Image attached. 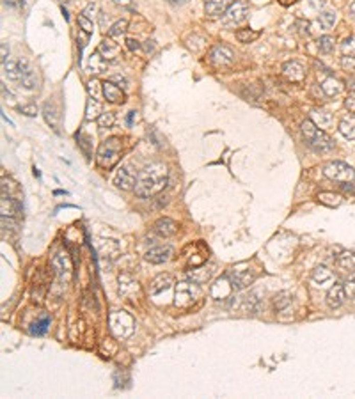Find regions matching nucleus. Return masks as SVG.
<instances>
[{
    "mask_svg": "<svg viewBox=\"0 0 355 399\" xmlns=\"http://www.w3.org/2000/svg\"><path fill=\"white\" fill-rule=\"evenodd\" d=\"M77 140H78V145L82 147V151L91 158V139L85 137L84 133H77Z\"/></svg>",
    "mask_w": 355,
    "mask_h": 399,
    "instance_id": "46",
    "label": "nucleus"
},
{
    "mask_svg": "<svg viewBox=\"0 0 355 399\" xmlns=\"http://www.w3.org/2000/svg\"><path fill=\"white\" fill-rule=\"evenodd\" d=\"M213 270L211 268H206V266H201V268H192V270L186 271V277L190 279L192 282H196V284H204V282L208 281V279L211 277Z\"/></svg>",
    "mask_w": 355,
    "mask_h": 399,
    "instance_id": "22",
    "label": "nucleus"
},
{
    "mask_svg": "<svg viewBox=\"0 0 355 399\" xmlns=\"http://www.w3.org/2000/svg\"><path fill=\"white\" fill-rule=\"evenodd\" d=\"M279 2H281L282 6H290V4H295L297 0H279Z\"/></svg>",
    "mask_w": 355,
    "mask_h": 399,
    "instance_id": "58",
    "label": "nucleus"
},
{
    "mask_svg": "<svg viewBox=\"0 0 355 399\" xmlns=\"http://www.w3.org/2000/svg\"><path fill=\"white\" fill-rule=\"evenodd\" d=\"M62 16H64L66 20H69V16H68V11H66V7H62Z\"/></svg>",
    "mask_w": 355,
    "mask_h": 399,
    "instance_id": "59",
    "label": "nucleus"
},
{
    "mask_svg": "<svg viewBox=\"0 0 355 399\" xmlns=\"http://www.w3.org/2000/svg\"><path fill=\"white\" fill-rule=\"evenodd\" d=\"M313 122L320 128H330L334 122V115L327 110H315L313 112Z\"/></svg>",
    "mask_w": 355,
    "mask_h": 399,
    "instance_id": "27",
    "label": "nucleus"
},
{
    "mask_svg": "<svg viewBox=\"0 0 355 399\" xmlns=\"http://www.w3.org/2000/svg\"><path fill=\"white\" fill-rule=\"evenodd\" d=\"M48 328H50V318H43L41 321H36L34 325H32L31 332L34 335H43L48 332Z\"/></svg>",
    "mask_w": 355,
    "mask_h": 399,
    "instance_id": "42",
    "label": "nucleus"
},
{
    "mask_svg": "<svg viewBox=\"0 0 355 399\" xmlns=\"http://www.w3.org/2000/svg\"><path fill=\"white\" fill-rule=\"evenodd\" d=\"M18 110H20L23 115H27V117H36V115H37V107L34 105V103H29V105H20V107H18Z\"/></svg>",
    "mask_w": 355,
    "mask_h": 399,
    "instance_id": "47",
    "label": "nucleus"
},
{
    "mask_svg": "<svg viewBox=\"0 0 355 399\" xmlns=\"http://www.w3.org/2000/svg\"><path fill=\"white\" fill-rule=\"evenodd\" d=\"M345 107L348 109V112H355V91L350 92L345 99Z\"/></svg>",
    "mask_w": 355,
    "mask_h": 399,
    "instance_id": "51",
    "label": "nucleus"
},
{
    "mask_svg": "<svg viewBox=\"0 0 355 399\" xmlns=\"http://www.w3.org/2000/svg\"><path fill=\"white\" fill-rule=\"evenodd\" d=\"M350 16H352L353 20H355V0H353L352 4H350Z\"/></svg>",
    "mask_w": 355,
    "mask_h": 399,
    "instance_id": "57",
    "label": "nucleus"
},
{
    "mask_svg": "<svg viewBox=\"0 0 355 399\" xmlns=\"http://www.w3.org/2000/svg\"><path fill=\"white\" fill-rule=\"evenodd\" d=\"M325 178L338 183H353L355 181V170L345 162H330L323 167Z\"/></svg>",
    "mask_w": 355,
    "mask_h": 399,
    "instance_id": "5",
    "label": "nucleus"
},
{
    "mask_svg": "<svg viewBox=\"0 0 355 399\" xmlns=\"http://www.w3.org/2000/svg\"><path fill=\"white\" fill-rule=\"evenodd\" d=\"M343 286H345L346 298H348V300H353L355 298V270L348 275V279H346Z\"/></svg>",
    "mask_w": 355,
    "mask_h": 399,
    "instance_id": "43",
    "label": "nucleus"
},
{
    "mask_svg": "<svg viewBox=\"0 0 355 399\" xmlns=\"http://www.w3.org/2000/svg\"><path fill=\"white\" fill-rule=\"evenodd\" d=\"M321 91H323L325 94L328 96V98H334V96H338L339 92L343 91V84L338 80V78L328 77V78H325V80L321 82Z\"/></svg>",
    "mask_w": 355,
    "mask_h": 399,
    "instance_id": "23",
    "label": "nucleus"
},
{
    "mask_svg": "<svg viewBox=\"0 0 355 399\" xmlns=\"http://www.w3.org/2000/svg\"><path fill=\"white\" fill-rule=\"evenodd\" d=\"M173 284H174V277H173V275L160 273V275H156V277L151 281V284H149V293H151V294H158V293H162V291H167Z\"/></svg>",
    "mask_w": 355,
    "mask_h": 399,
    "instance_id": "19",
    "label": "nucleus"
},
{
    "mask_svg": "<svg viewBox=\"0 0 355 399\" xmlns=\"http://www.w3.org/2000/svg\"><path fill=\"white\" fill-rule=\"evenodd\" d=\"M20 84L23 85L25 89H29V91H32V89H36V84H37V80H36V74H34V71H32V69H29L27 73H23V74H21V80H20Z\"/></svg>",
    "mask_w": 355,
    "mask_h": 399,
    "instance_id": "40",
    "label": "nucleus"
},
{
    "mask_svg": "<svg viewBox=\"0 0 355 399\" xmlns=\"http://www.w3.org/2000/svg\"><path fill=\"white\" fill-rule=\"evenodd\" d=\"M318 20L323 29H330V27H334L336 20H338V13H336V11H321Z\"/></svg>",
    "mask_w": 355,
    "mask_h": 399,
    "instance_id": "34",
    "label": "nucleus"
},
{
    "mask_svg": "<svg viewBox=\"0 0 355 399\" xmlns=\"http://www.w3.org/2000/svg\"><path fill=\"white\" fill-rule=\"evenodd\" d=\"M59 2H61V4H64V2H66V0H59Z\"/></svg>",
    "mask_w": 355,
    "mask_h": 399,
    "instance_id": "61",
    "label": "nucleus"
},
{
    "mask_svg": "<svg viewBox=\"0 0 355 399\" xmlns=\"http://www.w3.org/2000/svg\"><path fill=\"white\" fill-rule=\"evenodd\" d=\"M325 300H327V305L330 309H339L343 304H345V300H346L345 286H343V284H334L330 289L327 291V296H325Z\"/></svg>",
    "mask_w": 355,
    "mask_h": 399,
    "instance_id": "14",
    "label": "nucleus"
},
{
    "mask_svg": "<svg viewBox=\"0 0 355 399\" xmlns=\"http://www.w3.org/2000/svg\"><path fill=\"white\" fill-rule=\"evenodd\" d=\"M77 21H78V27H80V31L87 32L89 36L92 34V31H94V25H92V20H89V18H85L84 14H80Z\"/></svg>",
    "mask_w": 355,
    "mask_h": 399,
    "instance_id": "45",
    "label": "nucleus"
},
{
    "mask_svg": "<svg viewBox=\"0 0 355 399\" xmlns=\"http://www.w3.org/2000/svg\"><path fill=\"white\" fill-rule=\"evenodd\" d=\"M227 279L231 281V284H233L234 289H244L254 281V275H252V271H249V270L233 268V270L227 273Z\"/></svg>",
    "mask_w": 355,
    "mask_h": 399,
    "instance_id": "12",
    "label": "nucleus"
},
{
    "mask_svg": "<svg viewBox=\"0 0 355 399\" xmlns=\"http://www.w3.org/2000/svg\"><path fill=\"white\" fill-rule=\"evenodd\" d=\"M249 14V2L247 0H234L227 11L224 13V23L226 25H238L247 18Z\"/></svg>",
    "mask_w": 355,
    "mask_h": 399,
    "instance_id": "7",
    "label": "nucleus"
},
{
    "mask_svg": "<svg viewBox=\"0 0 355 399\" xmlns=\"http://www.w3.org/2000/svg\"><path fill=\"white\" fill-rule=\"evenodd\" d=\"M199 293H201L199 284H196V282H192V281L179 282L176 288V300H174V305H178V307H190V305L197 300Z\"/></svg>",
    "mask_w": 355,
    "mask_h": 399,
    "instance_id": "6",
    "label": "nucleus"
},
{
    "mask_svg": "<svg viewBox=\"0 0 355 399\" xmlns=\"http://www.w3.org/2000/svg\"><path fill=\"white\" fill-rule=\"evenodd\" d=\"M96 121H98L100 128H112L115 122V115L112 114V112H102V115H100Z\"/></svg>",
    "mask_w": 355,
    "mask_h": 399,
    "instance_id": "41",
    "label": "nucleus"
},
{
    "mask_svg": "<svg viewBox=\"0 0 355 399\" xmlns=\"http://www.w3.org/2000/svg\"><path fill=\"white\" fill-rule=\"evenodd\" d=\"M300 128H302V135H304L305 142L311 145L315 151L327 153V151H332V149H334V140H332L323 130H320L311 119L302 122Z\"/></svg>",
    "mask_w": 355,
    "mask_h": 399,
    "instance_id": "2",
    "label": "nucleus"
},
{
    "mask_svg": "<svg viewBox=\"0 0 355 399\" xmlns=\"http://www.w3.org/2000/svg\"><path fill=\"white\" fill-rule=\"evenodd\" d=\"M231 6V0H204V9L210 16H220Z\"/></svg>",
    "mask_w": 355,
    "mask_h": 399,
    "instance_id": "21",
    "label": "nucleus"
},
{
    "mask_svg": "<svg viewBox=\"0 0 355 399\" xmlns=\"http://www.w3.org/2000/svg\"><path fill=\"white\" fill-rule=\"evenodd\" d=\"M171 2H174V4H186L188 0H171Z\"/></svg>",
    "mask_w": 355,
    "mask_h": 399,
    "instance_id": "60",
    "label": "nucleus"
},
{
    "mask_svg": "<svg viewBox=\"0 0 355 399\" xmlns=\"http://www.w3.org/2000/svg\"><path fill=\"white\" fill-rule=\"evenodd\" d=\"M107 64L108 62L105 61V59L102 57V54H100L98 50L94 52V54L89 57V71L98 74V73H103L107 69Z\"/></svg>",
    "mask_w": 355,
    "mask_h": 399,
    "instance_id": "26",
    "label": "nucleus"
},
{
    "mask_svg": "<svg viewBox=\"0 0 355 399\" xmlns=\"http://www.w3.org/2000/svg\"><path fill=\"white\" fill-rule=\"evenodd\" d=\"M52 268H54V271L59 275V277L64 279L66 275H69V271H71L69 256L66 254V252H59V254L52 259Z\"/></svg>",
    "mask_w": 355,
    "mask_h": 399,
    "instance_id": "18",
    "label": "nucleus"
},
{
    "mask_svg": "<svg viewBox=\"0 0 355 399\" xmlns=\"http://www.w3.org/2000/svg\"><path fill=\"white\" fill-rule=\"evenodd\" d=\"M119 155H121V140L117 137H110L100 144L96 151V163L102 169H112L117 163Z\"/></svg>",
    "mask_w": 355,
    "mask_h": 399,
    "instance_id": "3",
    "label": "nucleus"
},
{
    "mask_svg": "<svg viewBox=\"0 0 355 399\" xmlns=\"http://www.w3.org/2000/svg\"><path fill=\"white\" fill-rule=\"evenodd\" d=\"M257 36H259V32L252 31V29H240V31H236V39L240 43H252V41L257 39Z\"/></svg>",
    "mask_w": 355,
    "mask_h": 399,
    "instance_id": "39",
    "label": "nucleus"
},
{
    "mask_svg": "<svg viewBox=\"0 0 355 399\" xmlns=\"http://www.w3.org/2000/svg\"><path fill=\"white\" fill-rule=\"evenodd\" d=\"M290 305H291V294L288 293V291H281V293L275 294V298H274V307H275V311L282 312V311H286V309L290 307Z\"/></svg>",
    "mask_w": 355,
    "mask_h": 399,
    "instance_id": "31",
    "label": "nucleus"
},
{
    "mask_svg": "<svg viewBox=\"0 0 355 399\" xmlns=\"http://www.w3.org/2000/svg\"><path fill=\"white\" fill-rule=\"evenodd\" d=\"M242 309L247 312H252V314H256V312H259L261 309V298L257 293H250L249 296L244 298V302H242Z\"/></svg>",
    "mask_w": 355,
    "mask_h": 399,
    "instance_id": "28",
    "label": "nucleus"
},
{
    "mask_svg": "<svg viewBox=\"0 0 355 399\" xmlns=\"http://www.w3.org/2000/svg\"><path fill=\"white\" fill-rule=\"evenodd\" d=\"M167 185V167L162 163H151L139 172L135 183V195L151 197L160 193Z\"/></svg>",
    "mask_w": 355,
    "mask_h": 399,
    "instance_id": "1",
    "label": "nucleus"
},
{
    "mask_svg": "<svg viewBox=\"0 0 355 399\" xmlns=\"http://www.w3.org/2000/svg\"><path fill=\"white\" fill-rule=\"evenodd\" d=\"M102 112H103L102 110V102L89 96L87 105H85V119H87V121H94V119H98L100 115H102Z\"/></svg>",
    "mask_w": 355,
    "mask_h": 399,
    "instance_id": "25",
    "label": "nucleus"
},
{
    "mask_svg": "<svg viewBox=\"0 0 355 399\" xmlns=\"http://www.w3.org/2000/svg\"><path fill=\"white\" fill-rule=\"evenodd\" d=\"M103 94H105V99L110 103H125L126 96L125 92L121 91L117 84H114L112 80L103 82Z\"/></svg>",
    "mask_w": 355,
    "mask_h": 399,
    "instance_id": "17",
    "label": "nucleus"
},
{
    "mask_svg": "<svg viewBox=\"0 0 355 399\" xmlns=\"http://www.w3.org/2000/svg\"><path fill=\"white\" fill-rule=\"evenodd\" d=\"M341 52H343V55H355V36H350L343 41Z\"/></svg>",
    "mask_w": 355,
    "mask_h": 399,
    "instance_id": "44",
    "label": "nucleus"
},
{
    "mask_svg": "<svg viewBox=\"0 0 355 399\" xmlns=\"http://www.w3.org/2000/svg\"><path fill=\"white\" fill-rule=\"evenodd\" d=\"M43 115H44V121L50 124V128H54L55 132H59V119H61V115H59V109H57V105H55L54 102H46V103H44Z\"/></svg>",
    "mask_w": 355,
    "mask_h": 399,
    "instance_id": "20",
    "label": "nucleus"
},
{
    "mask_svg": "<svg viewBox=\"0 0 355 399\" xmlns=\"http://www.w3.org/2000/svg\"><path fill=\"white\" fill-rule=\"evenodd\" d=\"M137 176H139V174L133 172L132 167L123 165V167H119L117 172H115L114 185L117 186V188H121V190H132V188H135Z\"/></svg>",
    "mask_w": 355,
    "mask_h": 399,
    "instance_id": "10",
    "label": "nucleus"
},
{
    "mask_svg": "<svg viewBox=\"0 0 355 399\" xmlns=\"http://www.w3.org/2000/svg\"><path fill=\"white\" fill-rule=\"evenodd\" d=\"M142 46H144V50L148 52V54H153V52H155V48H156V44H155V41H153V39H148V41H144V44H142Z\"/></svg>",
    "mask_w": 355,
    "mask_h": 399,
    "instance_id": "54",
    "label": "nucleus"
},
{
    "mask_svg": "<svg viewBox=\"0 0 355 399\" xmlns=\"http://www.w3.org/2000/svg\"><path fill=\"white\" fill-rule=\"evenodd\" d=\"M4 73L7 74V78L13 82H20L21 80V71L20 68H18V62H11L7 61L6 64H4Z\"/></svg>",
    "mask_w": 355,
    "mask_h": 399,
    "instance_id": "33",
    "label": "nucleus"
},
{
    "mask_svg": "<svg viewBox=\"0 0 355 399\" xmlns=\"http://www.w3.org/2000/svg\"><path fill=\"white\" fill-rule=\"evenodd\" d=\"M318 201L321 204H327V206H339L341 195L332 193V192H321V193H318Z\"/></svg>",
    "mask_w": 355,
    "mask_h": 399,
    "instance_id": "37",
    "label": "nucleus"
},
{
    "mask_svg": "<svg viewBox=\"0 0 355 399\" xmlns=\"http://www.w3.org/2000/svg\"><path fill=\"white\" fill-rule=\"evenodd\" d=\"M98 52L102 54V57L105 59L107 62H117L119 59H121V48H119L117 43L112 41V37L103 39L102 43L98 44Z\"/></svg>",
    "mask_w": 355,
    "mask_h": 399,
    "instance_id": "11",
    "label": "nucleus"
},
{
    "mask_svg": "<svg viewBox=\"0 0 355 399\" xmlns=\"http://www.w3.org/2000/svg\"><path fill=\"white\" fill-rule=\"evenodd\" d=\"M25 2H27V0H21V4H25Z\"/></svg>",
    "mask_w": 355,
    "mask_h": 399,
    "instance_id": "62",
    "label": "nucleus"
},
{
    "mask_svg": "<svg viewBox=\"0 0 355 399\" xmlns=\"http://www.w3.org/2000/svg\"><path fill=\"white\" fill-rule=\"evenodd\" d=\"M126 46L130 48V52H139L142 48V44L137 39H133V37H128V39H126Z\"/></svg>",
    "mask_w": 355,
    "mask_h": 399,
    "instance_id": "52",
    "label": "nucleus"
},
{
    "mask_svg": "<svg viewBox=\"0 0 355 399\" xmlns=\"http://www.w3.org/2000/svg\"><path fill=\"white\" fill-rule=\"evenodd\" d=\"M117 291L119 296L126 298V300H135V298L140 296V284L128 273H121L117 277Z\"/></svg>",
    "mask_w": 355,
    "mask_h": 399,
    "instance_id": "8",
    "label": "nucleus"
},
{
    "mask_svg": "<svg viewBox=\"0 0 355 399\" xmlns=\"http://www.w3.org/2000/svg\"><path fill=\"white\" fill-rule=\"evenodd\" d=\"M210 61L219 68H226L234 62V52L226 44H215L210 50Z\"/></svg>",
    "mask_w": 355,
    "mask_h": 399,
    "instance_id": "9",
    "label": "nucleus"
},
{
    "mask_svg": "<svg viewBox=\"0 0 355 399\" xmlns=\"http://www.w3.org/2000/svg\"><path fill=\"white\" fill-rule=\"evenodd\" d=\"M313 6H315L316 9H321V7L325 6V0H315V2H313Z\"/></svg>",
    "mask_w": 355,
    "mask_h": 399,
    "instance_id": "56",
    "label": "nucleus"
},
{
    "mask_svg": "<svg viewBox=\"0 0 355 399\" xmlns=\"http://www.w3.org/2000/svg\"><path fill=\"white\" fill-rule=\"evenodd\" d=\"M0 55H2V57H0V61H2V66H4L7 62V57H9V46H7L6 41L0 44Z\"/></svg>",
    "mask_w": 355,
    "mask_h": 399,
    "instance_id": "53",
    "label": "nucleus"
},
{
    "mask_svg": "<svg viewBox=\"0 0 355 399\" xmlns=\"http://www.w3.org/2000/svg\"><path fill=\"white\" fill-rule=\"evenodd\" d=\"M334 48H336V41L332 36H321L318 39V50L321 52V54H325V55L332 54Z\"/></svg>",
    "mask_w": 355,
    "mask_h": 399,
    "instance_id": "35",
    "label": "nucleus"
},
{
    "mask_svg": "<svg viewBox=\"0 0 355 399\" xmlns=\"http://www.w3.org/2000/svg\"><path fill=\"white\" fill-rule=\"evenodd\" d=\"M128 31V21L126 20H117L110 29H108V37H121L125 36V32Z\"/></svg>",
    "mask_w": 355,
    "mask_h": 399,
    "instance_id": "36",
    "label": "nucleus"
},
{
    "mask_svg": "<svg viewBox=\"0 0 355 399\" xmlns=\"http://www.w3.org/2000/svg\"><path fill=\"white\" fill-rule=\"evenodd\" d=\"M174 251L173 247H169V245H165V247H155L151 248V251L146 252V261L151 264H162V263H167V261L173 257Z\"/></svg>",
    "mask_w": 355,
    "mask_h": 399,
    "instance_id": "13",
    "label": "nucleus"
},
{
    "mask_svg": "<svg viewBox=\"0 0 355 399\" xmlns=\"http://www.w3.org/2000/svg\"><path fill=\"white\" fill-rule=\"evenodd\" d=\"M132 2L133 0H114V4H117V6H121V7H130Z\"/></svg>",
    "mask_w": 355,
    "mask_h": 399,
    "instance_id": "55",
    "label": "nucleus"
},
{
    "mask_svg": "<svg viewBox=\"0 0 355 399\" xmlns=\"http://www.w3.org/2000/svg\"><path fill=\"white\" fill-rule=\"evenodd\" d=\"M282 74L288 78L290 82H302L305 78V69L300 62L297 61H290L282 66Z\"/></svg>",
    "mask_w": 355,
    "mask_h": 399,
    "instance_id": "15",
    "label": "nucleus"
},
{
    "mask_svg": "<svg viewBox=\"0 0 355 399\" xmlns=\"http://www.w3.org/2000/svg\"><path fill=\"white\" fill-rule=\"evenodd\" d=\"M311 279L315 284L323 286V284H327V282H330L332 279H334V275H332V271L328 270L327 266H316L315 270H313Z\"/></svg>",
    "mask_w": 355,
    "mask_h": 399,
    "instance_id": "24",
    "label": "nucleus"
},
{
    "mask_svg": "<svg viewBox=\"0 0 355 399\" xmlns=\"http://www.w3.org/2000/svg\"><path fill=\"white\" fill-rule=\"evenodd\" d=\"M339 132H341L343 137L346 139H355V119L353 117H345L341 122H339Z\"/></svg>",
    "mask_w": 355,
    "mask_h": 399,
    "instance_id": "30",
    "label": "nucleus"
},
{
    "mask_svg": "<svg viewBox=\"0 0 355 399\" xmlns=\"http://www.w3.org/2000/svg\"><path fill=\"white\" fill-rule=\"evenodd\" d=\"M338 266L343 270H353L355 268V251H346L338 257Z\"/></svg>",
    "mask_w": 355,
    "mask_h": 399,
    "instance_id": "32",
    "label": "nucleus"
},
{
    "mask_svg": "<svg viewBox=\"0 0 355 399\" xmlns=\"http://www.w3.org/2000/svg\"><path fill=\"white\" fill-rule=\"evenodd\" d=\"M87 92L91 98L94 99H105V94H103V84L100 80H96V78H92V80L87 82Z\"/></svg>",
    "mask_w": 355,
    "mask_h": 399,
    "instance_id": "29",
    "label": "nucleus"
},
{
    "mask_svg": "<svg viewBox=\"0 0 355 399\" xmlns=\"http://www.w3.org/2000/svg\"><path fill=\"white\" fill-rule=\"evenodd\" d=\"M108 327L117 339H126L135 332V319L126 311H114L108 316Z\"/></svg>",
    "mask_w": 355,
    "mask_h": 399,
    "instance_id": "4",
    "label": "nucleus"
},
{
    "mask_svg": "<svg viewBox=\"0 0 355 399\" xmlns=\"http://www.w3.org/2000/svg\"><path fill=\"white\" fill-rule=\"evenodd\" d=\"M0 206H2V217L13 218V215L16 213V203H14L13 199H9V197L2 195V203H0Z\"/></svg>",
    "mask_w": 355,
    "mask_h": 399,
    "instance_id": "38",
    "label": "nucleus"
},
{
    "mask_svg": "<svg viewBox=\"0 0 355 399\" xmlns=\"http://www.w3.org/2000/svg\"><path fill=\"white\" fill-rule=\"evenodd\" d=\"M153 229H155V233L158 234L160 238H171L178 233V223L174 222V220L163 217V218L156 220Z\"/></svg>",
    "mask_w": 355,
    "mask_h": 399,
    "instance_id": "16",
    "label": "nucleus"
},
{
    "mask_svg": "<svg viewBox=\"0 0 355 399\" xmlns=\"http://www.w3.org/2000/svg\"><path fill=\"white\" fill-rule=\"evenodd\" d=\"M110 80L114 82V84H117V85H123V87H128V78H126L125 74H112Z\"/></svg>",
    "mask_w": 355,
    "mask_h": 399,
    "instance_id": "50",
    "label": "nucleus"
},
{
    "mask_svg": "<svg viewBox=\"0 0 355 399\" xmlns=\"http://www.w3.org/2000/svg\"><path fill=\"white\" fill-rule=\"evenodd\" d=\"M94 13H96V4H94V2L87 4V6H85V9L82 11V14H84L85 18H89V20H92V16H94Z\"/></svg>",
    "mask_w": 355,
    "mask_h": 399,
    "instance_id": "49",
    "label": "nucleus"
},
{
    "mask_svg": "<svg viewBox=\"0 0 355 399\" xmlns=\"http://www.w3.org/2000/svg\"><path fill=\"white\" fill-rule=\"evenodd\" d=\"M343 68H346L348 71H355V55H345L341 59Z\"/></svg>",
    "mask_w": 355,
    "mask_h": 399,
    "instance_id": "48",
    "label": "nucleus"
}]
</instances>
